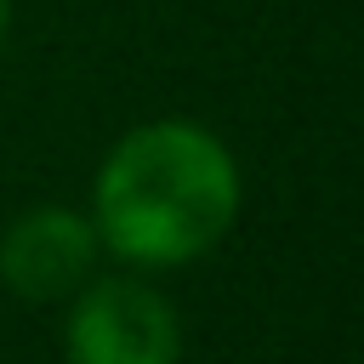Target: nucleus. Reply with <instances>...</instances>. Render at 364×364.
I'll return each instance as SVG.
<instances>
[{"label": "nucleus", "instance_id": "1", "mask_svg": "<svg viewBox=\"0 0 364 364\" xmlns=\"http://www.w3.org/2000/svg\"><path fill=\"white\" fill-rule=\"evenodd\" d=\"M245 205L233 148L199 119L131 125L97 165L91 228L125 267H182L210 256Z\"/></svg>", "mask_w": 364, "mask_h": 364}, {"label": "nucleus", "instance_id": "2", "mask_svg": "<svg viewBox=\"0 0 364 364\" xmlns=\"http://www.w3.org/2000/svg\"><path fill=\"white\" fill-rule=\"evenodd\" d=\"M68 364H182V318L165 290L136 273L85 279L63 324Z\"/></svg>", "mask_w": 364, "mask_h": 364}, {"label": "nucleus", "instance_id": "3", "mask_svg": "<svg viewBox=\"0 0 364 364\" xmlns=\"http://www.w3.org/2000/svg\"><path fill=\"white\" fill-rule=\"evenodd\" d=\"M97 228L74 205H28L0 233V284L23 301H63L97 273Z\"/></svg>", "mask_w": 364, "mask_h": 364}, {"label": "nucleus", "instance_id": "4", "mask_svg": "<svg viewBox=\"0 0 364 364\" xmlns=\"http://www.w3.org/2000/svg\"><path fill=\"white\" fill-rule=\"evenodd\" d=\"M6 34H11V0H0V46H6Z\"/></svg>", "mask_w": 364, "mask_h": 364}]
</instances>
